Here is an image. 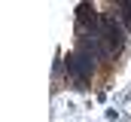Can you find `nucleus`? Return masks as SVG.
Instances as JSON below:
<instances>
[{
	"mask_svg": "<svg viewBox=\"0 0 131 122\" xmlns=\"http://www.w3.org/2000/svg\"><path fill=\"white\" fill-rule=\"evenodd\" d=\"M67 67H70V73H73L79 83H85L89 73H92V55H70V58H67Z\"/></svg>",
	"mask_w": 131,
	"mask_h": 122,
	"instance_id": "f257e3e1",
	"label": "nucleus"
},
{
	"mask_svg": "<svg viewBox=\"0 0 131 122\" xmlns=\"http://www.w3.org/2000/svg\"><path fill=\"white\" fill-rule=\"evenodd\" d=\"M79 22H92V25H95V9H92L89 3L79 6Z\"/></svg>",
	"mask_w": 131,
	"mask_h": 122,
	"instance_id": "f03ea898",
	"label": "nucleus"
}]
</instances>
